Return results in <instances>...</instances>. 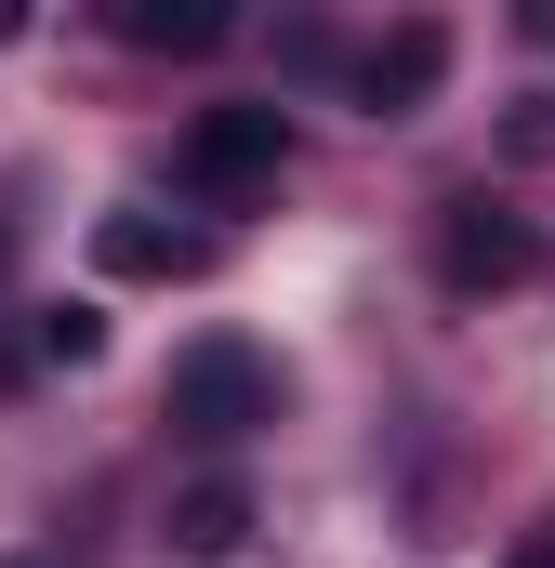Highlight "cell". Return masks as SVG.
Here are the masks:
<instances>
[{"label": "cell", "mask_w": 555, "mask_h": 568, "mask_svg": "<svg viewBox=\"0 0 555 568\" xmlns=\"http://www.w3.org/2000/svg\"><path fill=\"white\" fill-rule=\"evenodd\" d=\"M159 410L199 436V449H239V436H265V424H278V357H265V344H239V331H199V344L172 357Z\"/></svg>", "instance_id": "cell-1"}, {"label": "cell", "mask_w": 555, "mask_h": 568, "mask_svg": "<svg viewBox=\"0 0 555 568\" xmlns=\"http://www.w3.org/2000/svg\"><path fill=\"white\" fill-rule=\"evenodd\" d=\"M278 172H291V106H199L185 145H172V185L185 199H212V212H239V199H265Z\"/></svg>", "instance_id": "cell-2"}, {"label": "cell", "mask_w": 555, "mask_h": 568, "mask_svg": "<svg viewBox=\"0 0 555 568\" xmlns=\"http://www.w3.org/2000/svg\"><path fill=\"white\" fill-rule=\"evenodd\" d=\"M543 265V239H529V212H503V199H450L436 212V278L463 291V304H490V291H516Z\"/></svg>", "instance_id": "cell-3"}, {"label": "cell", "mask_w": 555, "mask_h": 568, "mask_svg": "<svg viewBox=\"0 0 555 568\" xmlns=\"http://www.w3.org/2000/svg\"><path fill=\"white\" fill-rule=\"evenodd\" d=\"M436 80H450V27H436V13H397L384 40H357V53H344V93H357V120H411Z\"/></svg>", "instance_id": "cell-4"}, {"label": "cell", "mask_w": 555, "mask_h": 568, "mask_svg": "<svg viewBox=\"0 0 555 568\" xmlns=\"http://www.w3.org/2000/svg\"><path fill=\"white\" fill-rule=\"evenodd\" d=\"M93 265L107 278H212L225 239L212 225H172V212H93Z\"/></svg>", "instance_id": "cell-5"}, {"label": "cell", "mask_w": 555, "mask_h": 568, "mask_svg": "<svg viewBox=\"0 0 555 568\" xmlns=\"http://www.w3.org/2000/svg\"><path fill=\"white\" fill-rule=\"evenodd\" d=\"M107 27L133 40V53H225V0H107Z\"/></svg>", "instance_id": "cell-6"}, {"label": "cell", "mask_w": 555, "mask_h": 568, "mask_svg": "<svg viewBox=\"0 0 555 568\" xmlns=\"http://www.w3.org/2000/svg\"><path fill=\"white\" fill-rule=\"evenodd\" d=\"M159 529H172V556H239V542H252V489H239V476H199V489H172Z\"/></svg>", "instance_id": "cell-7"}, {"label": "cell", "mask_w": 555, "mask_h": 568, "mask_svg": "<svg viewBox=\"0 0 555 568\" xmlns=\"http://www.w3.org/2000/svg\"><path fill=\"white\" fill-rule=\"evenodd\" d=\"M27 357H40V371H93V357H107V317H93V304H40V317H27Z\"/></svg>", "instance_id": "cell-8"}, {"label": "cell", "mask_w": 555, "mask_h": 568, "mask_svg": "<svg viewBox=\"0 0 555 568\" xmlns=\"http://www.w3.org/2000/svg\"><path fill=\"white\" fill-rule=\"evenodd\" d=\"M0 568H80V556H67V542H27V556H0Z\"/></svg>", "instance_id": "cell-9"}, {"label": "cell", "mask_w": 555, "mask_h": 568, "mask_svg": "<svg viewBox=\"0 0 555 568\" xmlns=\"http://www.w3.org/2000/svg\"><path fill=\"white\" fill-rule=\"evenodd\" d=\"M503 568H555V529H529V542H516V556H503Z\"/></svg>", "instance_id": "cell-10"}, {"label": "cell", "mask_w": 555, "mask_h": 568, "mask_svg": "<svg viewBox=\"0 0 555 568\" xmlns=\"http://www.w3.org/2000/svg\"><path fill=\"white\" fill-rule=\"evenodd\" d=\"M0 291H13V225H0Z\"/></svg>", "instance_id": "cell-11"}, {"label": "cell", "mask_w": 555, "mask_h": 568, "mask_svg": "<svg viewBox=\"0 0 555 568\" xmlns=\"http://www.w3.org/2000/svg\"><path fill=\"white\" fill-rule=\"evenodd\" d=\"M13 27H27V13H13V0H0V40H13Z\"/></svg>", "instance_id": "cell-12"}, {"label": "cell", "mask_w": 555, "mask_h": 568, "mask_svg": "<svg viewBox=\"0 0 555 568\" xmlns=\"http://www.w3.org/2000/svg\"><path fill=\"white\" fill-rule=\"evenodd\" d=\"M516 145H555V133H516Z\"/></svg>", "instance_id": "cell-13"}]
</instances>
